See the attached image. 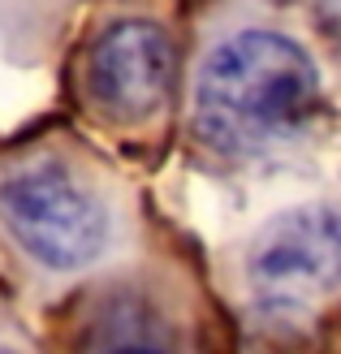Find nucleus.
I'll list each match as a JSON object with an SVG mask.
<instances>
[{"instance_id": "7ed1b4c3", "label": "nucleus", "mask_w": 341, "mask_h": 354, "mask_svg": "<svg viewBox=\"0 0 341 354\" xmlns=\"http://www.w3.org/2000/svg\"><path fill=\"white\" fill-rule=\"evenodd\" d=\"M242 294L268 324H298L341 294V203L311 199L268 216L242 246Z\"/></svg>"}, {"instance_id": "f03ea898", "label": "nucleus", "mask_w": 341, "mask_h": 354, "mask_svg": "<svg viewBox=\"0 0 341 354\" xmlns=\"http://www.w3.org/2000/svg\"><path fill=\"white\" fill-rule=\"evenodd\" d=\"M0 229L35 268L82 272L113 246V207L61 156H26L0 173Z\"/></svg>"}, {"instance_id": "f257e3e1", "label": "nucleus", "mask_w": 341, "mask_h": 354, "mask_svg": "<svg viewBox=\"0 0 341 354\" xmlns=\"http://www.w3.org/2000/svg\"><path fill=\"white\" fill-rule=\"evenodd\" d=\"M320 109V69L311 52L281 30L246 26L208 48L190 91L194 138L216 156H259Z\"/></svg>"}, {"instance_id": "20e7f679", "label": "nucleus", "mask_w": 341, "mask_h": 354, "mask_svg": "<svg viewBox=\"0 0 341 354\" xmlns=\"http://www.w3.org/2000/svg\"><path fill=\"white\" fill-rule=\"evenodd\" d=\"M86 82H91V95L109 117L147 121L151 113H160L173 82L169 35L142 17L109 26L91 48Z\"/></svg>"}, {"instance_id": "39448f33", "label": "nucleus", "mask_w": 341, "mask_h": 354, "mask_svg": "<svg viewBox=\"0 0 341 354\" xmlns=\"http://www.w3.org/2000/svg\"><path fill=\"white\" fill-rule=\"evenodd\" d=\"M315 22L329 35V44L341 48V0H315Z\"/></svg>"}, {"instance_id": "423d86ee", "label": "nucleus", "mask_w": 341, "mask_h": 354, "mask_svg": "<svg viewBox=\"0 0 341 354\" xmlns=\"http://www.w3.org/2000/svg\"><path fill=\"white\" fill-rule=\"evenodd\" d=\"M117 354H165V350H156V346H125V350H117Z\"/></svg>"}, {"instance_id": "0eeeda50", "label": "nucleus", "mask_w": 341, "mask_h": 354, "mask_svg": "<svg viewBox=\"0 0 341 354\" xmlns=\"http://www.w3.org/2000/svg\"><path fill=\"white\" fill-rule=\"evenodd\" d=\"M0 354H17V350H13V346H0Z\"/></svg>"}]
</instances>
